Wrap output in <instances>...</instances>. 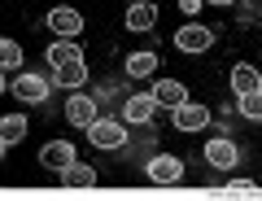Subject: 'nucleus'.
Here are the masks:
<instances>
[{
	"instance_id": "obj_18",
	"label": "nucleus",
	"mask_w": 262,
	"mask_h": 201,
	"mask_svg": "<svg viewBox=\"0 0 262 201\" xmlns=\"http://www.w3.org/2000/svg\"><path fill=\"white\" fill-rule=\"evenodd\" d=\"M61 180L70 184V188H92V184H96V171H92V166H83V162H70V166L61 171Z\"/></svg>"
},
{
	"instance_id": "obj_16",
	"label": "nucleus",
	"mask_w": 262,
	"mask_h": 201,
	"mask_svg": "<svg viewBox=\"0 0 262 201\" xmlns=\"http://www.w3.org/2000/svg\"><path fill=\"white\" fill-rule=\"evenodd\" d=\"M158 70V53H131L127 57V75L131 79H149Z\"/></svg>"
},
{
	"instance_id": "obj_2",
	"label": "nucleus",
	"mask_w": 262,
	"mask_h": 201,
	"mask_svg": "<svg viewBox=\"0 0 262 201\" xmlns=\"http://www.w3.org/2000/svg\"><path fill=\"white\" fill-rule=\"evenodd\" d=\"M88 140H92L96 149H118V144L127 140V131H122V123H114V118H96V123L88 127Z\"/></svg>"
},
{
	"instance_id": "obj_4",
	"label": "nucleus",
	"mask_w": 262,
	"mask_h": 201,
	"mask_svg": "<svg viewBox=\"0 0 262 201\" xmlns=\"http://www.w3.org/2000/svg\"><path fill=\"white\" fill-rule=\"evenodd\" d=\"M39 162H44L53 175H61L66 166L75 162V149H70V140H48L44 149H39Z\"/></svg>"
},
{
	"instance_id": "obj_20",
	"label": "nucleus",
	"mask_w": 262,
	"mask_h": 201,
	"mask_svg": "<svg viewBox=\"0 0 262 201\" xmlns=\"http://www.w3.org/2000/svg\"><path fill=\"white\" fill-rule=\"evenodd\" d=\"M0 61H5V70H18L22 66V48L13 39H0Z\"/></svg>"
},
{
	"instance_id": "obj_13",
	"label": "nucleus",
	"mask_w": 262,
	"mask_h": 201,
	"mask_svg": "<svg viewBox=\"0 0 262 201\" xmlns=\"http://www.w3.org/2000/svg\"><path fill=\"white\" fill-rule=\"evenodd\" d=\"M153 96H158V105H170V109H179V105L188 101V92H184L179 79H162V83L153 87Z\"/></svg>"
},
{
	"instance_id": "obj_12",
	"label": "nucleus",
	"mask_w": 262,
	"mask_h": 201,
	"mask_svg": "<svg viewBox=\"0 0 262 201\" xmlns=\"http://www.w3.org/2000/svg\"><path fill=\"white\" fill-rule=\"evenodd\" d=\"M53 83H57V87H83V83H88V66H83V57L70 61V66H57V70H53Z\"/></svg>"
},
{
	"instance_id": "obj_3",
	"label": "nucleus",
	"mask_w": 262,
	"mask_h": 201,
	"mask_svg": "<svg viewBox=\"0 0 262 201\" xmlns=\"http://www.w3.org/2000/svg\"><path fill=\"white\" fill-rule=\"evenodd\" d=\"M175 44L184 48V53H206V48L214 44V31L201 27V22H188L184 31H175Z\"/></svg>"
},
{
	"instance_id": "obj_14",
	"label": "nucleus",
	"mask_w": 262,
	"mask_h": 201,
	"mask_svg": "<svg viewBox=\"0 0 262 201\" xmlns=\"http://www.w3.org/2000/svg\"><path fill=\"white\" fill-rule=\"evenodd\" d=\"M258 87H262V75L253 66H236L232 70V92L236 96H249V92H258Z\"/></svg>"
},
{
	"instance_id": "obj_11",
	"label": "nucleus",
	"mask_w": 262,
	"mask_h": 201,
	"mask_svg": "<svg viewBox=\"0 0 262 201\" xmlns=\"http://www.w3.org/2000/svg\"><path fill=\"white\" fill-rule=\"evenodd\" d=\"M153 109H158V96H131L127 105H122V118L127 123H153Z\"/></svg>"
},
{
	"instance_id": "obj_9",
	"label": "nucleus",
	"mask_w": 262,
	"mask_h": 201,
	"mask_svg": "<svg viewBox=\"0 0 262 201\" xmlns=\"http://www.w3.org/2000/svg\"><path fill=\"white\" fill-rule=\"evenodd\" d=\"M158 27V9H153L149 0H131L127 9V31H153Z\"/></svg>"
},
{
	"instance_id": "obj_19",
	"label": "nucleus",
	"mask_w": 262,
	"mask_h": 201,
	"mask_svg": "<svg viewBox=\"0 0 262 201\" xmlns=\"http://www.w3.org/2000/svg\"><path fill=\"white\" fill-rule=\"evenodd\" d=\"M241 114L249 118V123H262V87L249 92V96H241Z\"/></svg>"
},
{
	"instance_id": "obj_22",
	"label": "nucleus",
	"mask_w": 262,
	"mask_h": 201,
	"mask_svg": "<svg viewBox=\"0 0 262 201\" xmlns=\"http://www.w3.org/2000/svg\"><path fill=\"white\" fill-rule=\"evenodd\" d=\"M201 5H206V0H179V9H184V13H196Z\"/></svg>"
},
{
	"instance_id": "obj_7",
	"label": "nucleus",
	"mask_w": 262,
	"mask_h": 201,
	"mask_svg": "<svg viewBox=\"0 0 262 201\" xmlns=\"http://www.w3.org/2000/svg\"><path fill=\"white\" fill-rule=\"evenodd\" d=\"M206 123H210V109L196 105V101H184V105L175 109V127L179 131H201Z\"/></svg>"
},
{
	"instance_id": "obj_23",
	"label": "nucleus",
	"mask_w": 262,
	"mask_h": 201,
	"mask_svg": "<svg viewBox=\"0 0 262 201\" xmlns=\"http://www.w3.org/2000/svg\"><path fill=\"white\" fill-rule=\"evenodd\" d=\"M206 5H223V9H227V5H232V0H206Z\"/></svg>"
},
{
	"instance_id": "obj_10",
	"label": "nucleus",
	"mask_w": 262,
	"mask_h": 201,
	"mask_svg": "<svg viewBox=\"0 0 262 201\" xmlns=\"http://www.w3.org/2000/svg\"><path fill=\"white\" fill-rule=\"evenodd\" d=\"M66 118H70L75 127H92V123H96V105L88 101L83 92H75L70 101H66Z\"/></svg>"
},
{
	"instance_id": "obj_17",
	"label": "nucleus",
	"mask_w": 262,
	"mask_h": 201,
	"mask_svg": "<svg viewBox=\"0 0 262 201\" xmlns=\"http://www.w3.org/2000/svg\"><path fill=\"white\" fill-rule=\"evenodd\" d=\"M27 136V118L22 114H5L0 118V144H18Z\"/></svg>"
},
{
	"instance_id": "obj_5",
	"label": "nucleus",
	"mask_w": 262,
	"mask_h": 201,
	"mask_svg": "<svg viewBox=\"0 0 262 201\" xmlns=\"http://www.w3.org/2000/svg\"><path fill=\"white\" fill-rule=\"evenodd\" d=\"M206 162L214 166V171H232V166L241 162V149H236L227 136H223V140H210L206 144Z\"/></svg>"
},
{
	"instance_id": "obj_6",
	"label": "nucleus",
	"mask_w": 262,
	"mask_h": 201,
	"mask_svg": "<svg viewBox=\"0 0 262 201\" xmlns=\"http://www.w3.org/2000/svg\"><path fill=\"white\" fill-rule=\"evenodd\" d=\"M48 31H53V35H79V31H83V13L79 9H53L48 13Z\"/></svg>"
},
{
	"instance_id": "obj_8",
	"label": "nucleus",
	"mask_w": 262,
	"mask_h": 201,
	"mask_svg": "<svg viewBox=\"0 0 262 201\" xmlns=\"http://www.w3.org/2000/svg\"><path fill=\"white\" fill-rule=\"evenodd\" d=\"M179 175H184V162L170 158V153H162V158H153V162H149V180L153 184H175Z\"/></svg>"
},
{
	"instance_id": "obj_21",
	"label": "nucleus",
	"mask_w": 262,
	"mask_h": 201,
	"mask_svg": "<svg viewBox=\"0 0 262 201\" xmlns=\"http://www.w3.org/2000/svg\"><path fill=\"white\" fill-rule=\"evenodd\" d=\"M227 192H232V197H253L258 184H249V180H227Z\"/></svg>"
},
{
	"instance_id": "obj_1",
	"label": "nucleus",
	"mask_w": 262,
	"mask_h": 201,
	"mask_svg": "<svg viewBox=\"0 0 262 201\" xmlns=\"http://www.w3.org/2000/svg\"><path fill=\"white\" fill-rule=\"evenodd\" d=\"M13 96L18 101H27V105H39V101H48V79L44 75H35V70H22L18 79H13Z\"/></svg>"
},
{
	"instance_id": "obj_15",
	"label": "nucleus",
	"mask_w": 262,
	"mask_h": 201,
	"mask_svg": "<svg viewBox=\"0 0 262 201\" xmlns=\"http://www.w3.org/2000/svg\"><path fill=\"white\" fill-rule=\"evenodd\" d=\"M83 53H79L75 39H57V44H48V66H70V61H79Z\"/></svg>"
}]
</instances>
